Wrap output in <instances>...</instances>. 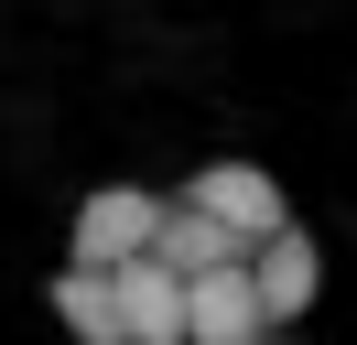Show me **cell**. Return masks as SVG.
Listing matches in <instances>:
<instances>
[{
	"label": "cell",
	"mask_w": 357,
	"mask_h": 345,
	"mask_svg": "<svg viewBox=\"0 0 357 345\" xmlns=\"http://www.w3.org/2000/svg\"><path fill=\"white\" fill-rule=\"evenodd\" d=\"M152 259H162V270H184V280H206V270H249V237L217 227L206 205H174V216H162V237H152Z\"/></svg>",
	"instance_id": "5"
},
{
	"label": "cell",
	"mask_w": 357,
	"mask_h": 345,
	"mask_svg": "<svg viewBox=\"0 0 357 345\" xmlns=\"http://www.w3.org/2000/svg\"><path fill=\"white\" fill-rule=\"evenodd\" d=\"M184 335L195 345H260L271 313H260V291H249V270H206L195 291H184Z\"/></svg>",
	"instance_id": "4"
},
{
	"label": "cell",
	"mask_w": 357,
	"mask_h": 345,
	"mask_svg": "<svg viewBox=\"0 0 357 345\" xmlns=\"http://www.w3.org/2000/svg\"><path fill=\"white\" fill-rule=\"evenodd\" d=\"M184 205H206V216H217V227H238L249 248H260V237H282V227H292V216H282V184H271L260 162H206V172H195V194H184Z\"/></svg>",
	"instance_id": "2"
},
{
	"label": "cell",
	"mask_w": 357,
	"mask_h": 345,
	"mask_svg": "<svg viewBox=\"0 0 357 345\" xmlns=\"http://www.w3.org/2000/svg\"><path fill=\"white\" fill-rule=\"evenodd\" d=\"M260 345H282V335H260Z\"/></svg>",
	"instance_id": "8"
},
{
	"label": "cell",
	"mask_w": 357,
	"mask_h": 345,
	"mask_svg": "<svg viewBox=\"0 0 357 345\" xmlns=\"http://www.w3.org/2000/svg\"><path fill=\"white\" fill-rule=\"evenodd\" d=\"M54 313H66L76 345H141L130 335V302H119V270H66L54 280Z\"/></svg>",
	"instance_id": "6"
},
{
	"label": "cell",
	"mask_w": 357,
	"mask_h": 345,
	"mask_svg": "<svg viewBox=\"0 0 357 345\" xmlns=\"http://www.w3.org/2000/svg\"><path fill=\"white\" fill-rule=\"evenodd\" d=\"M249 291H260V313H271V335H282V323L303 313L314 291H325V259H314V237H303V227H282V237H260V248H249Z\"/></svg>",
	"instance_id": "3"
},
{
	"label": "cell",
	"mask_w": 357,
	"mask_h": 345,
	"mask_svg": "<svg viewBox=\"0 0 357 345\" xmlns=\"http://www.w3.org/2000/svg\"><path fill=\"white\" fill-rule=\"evenodd\" d=\"M162 194H130V184H98L87 205H76V270H130V259H152L162 237Z\"/></svg>",
	"instance_id": "1"
},
{
	"label": "cell",
	"mask_w": 357,
	"mask_h": 345,
	"mask_svg": "<svg viewBox=\"0 0 357 345\" xmlns=\"http://www.w3.org/2000/svg\"><path fill=\"white\" fill-rule=\"evenodd\" d=\"M184 291H195L184 270H162V259H130V270H119L130 335H141V345H195V335H184Z\"/></svg>",
	"instance_id": "7"
}]
</instances>
